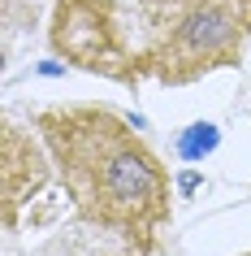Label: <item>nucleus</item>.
Here are the masks:
<instances>
[{"mask_svg": "<svg viewBox=\"0 0 251 256\" xmlns=\"http://www.w3.org/2000/svg\"><path fill=\"white\" fill-rule=\"evenodd\" d=\"M35 126L61 170L69 204L91 226L147 252L169 222V174L130 122L100 104H56L43 108Z\"/></svg>", "mask_w": 251, "mask_h": 256, "instance_id": "1", "label": "nucleus"}, {"mask_svg": "<svg viewBox=\"0 0 251 256\" xmlns=\"http://www.w3.org/2000/svg\"><path fill=\"white\" fill-rule=\"evenodd\" d=\"M143 61L169 87L238 66L251 40V0H139Z\"/></svg>", "mask_w": 251, "mask_h": 256, "instance_id": "2", "label": "nucleus"}, {"mask_svg": "<svg viewBox=\"0 0 251 256\" xmlns=\"http://www.w3.org/2000/svg\"><path fill=\"white\" fill-rule=\"evenodd\" d=\"M52 44L56 52H65V61L117 82H134L143 70V61L121 40L108 0H61L52 14Z\"/></svg>", "mask_w": 251, "mask_h": 256, "instance_id": "3", "label": "nucleus"}, {"mask_svg": "<svg viewBox=\"0 0 251 256\" xmlns=\"http://www.w3.org/2000/svg\"><path fill=\"white\" fill-rule=\"evenodd\" d=\"M221 144V135H217V126L212 122H195V126H186L182 139H178V152H182V161H204L212 148Z\"/></svg>", "mask_w": 251, "mask_h": 256, "instance_id": "4", "label": "nucleus"}, {"mask_svg": "<svg viewBox=\"0 0 251 256\" xmlns=\"http://www.w3.org/2000/svg\"><path fill=\"white\" fill-rule=\"evenodd\" d=\"M195 187H199V174H182L178 178V196H191Z\"/></svg>", "mask_w": 251, "mask_h": 256, "instance_id": "5", "label": "nucleus"}, {"mask_svg": "<svg viewBox=\"0 0 251 256\" xmlns=\"http://www.w3.org/2000/svg\"><path fill=\"white\" fill-rule=\"evenodd\" d=\"M113 256H143V248H134V252H113Z\"/></svg>", "mask_w": 251, "mask_h": 256, "instance_id": "6", "label": "nucleus"}, {"mask_svg": "<svg viewBox=\"0 0 251 256\" xmlns=\"http://www.w3.org/2000/svg\"><path fill=\"white\" fill-rule=\"evenodd\" d=\"M247 256H251V252H247Z\"/></svg>", "mask_w": 251, "mask_h": 256, "instance_id": "7", "label": "nucleus"}]
</instances>
